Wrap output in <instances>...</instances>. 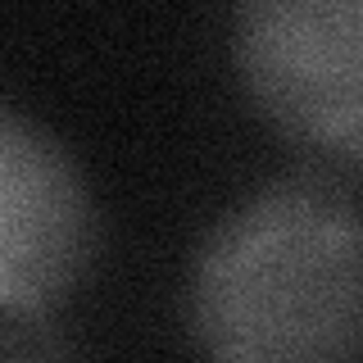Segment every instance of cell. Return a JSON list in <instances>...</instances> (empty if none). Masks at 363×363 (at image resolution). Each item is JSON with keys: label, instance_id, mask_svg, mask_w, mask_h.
<instances>
[{"label": "cell", "instance_id": "obj_1", "mask_svg": "<svg viewBox=\"0 0 363 363\" xmlns=\"http://www.w3.org/2000/svg\"><path fill=\"white\" fill-rule=\"evenodd\" d=\"M186 327L204 363H363V204L318 177L232 204L196 250Z\"/></svg>", "mask_w": 363, "mask_h": 363}, {"label": "cell", "instance_id": "obj_4", "mask_svg": "<svg viewBox=\"0 0 363 363\" xmlns=\"http://www.w3.org/2000/svg\"><path fill=\"white\" fill-rule=\"evenodd\" d=\"M5 363H77L50 318H5Z\"/></svg>", "mask_w": 363, "mask_h": 363}, {"label": "cell", "instance_id": "obj_3", "mask_svg": "<svg viewBox=\"0 0 363 363\" xmlns=\"http://www.w3.org/2000/svg\"><path fill=\"white\" fill-rule=\"evenodd\" d=\"M96 259L91 186L60 136L0 109V313L50 318Z\"/></svg>", "mask_w": 363, "mask_h": 363}, {"label": "cell", "instance_id": "obj_2", "mask_svg": "<svg viewBox=\"0 0 363 363\" xmlns=\"http://www.w3.org/2000/svg\"><path fill=\"white\" fill-rule=\"evenodd\" d=\"M232 64L286 141L363 155V0H245L232 14Z\"/></svg>", "mask_w": 363, "mask_h": 363}]
</instances>
